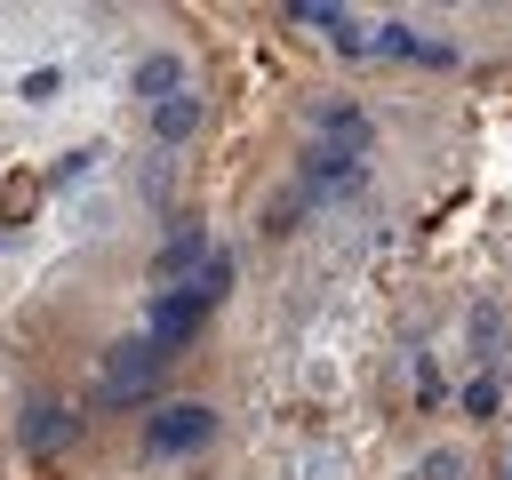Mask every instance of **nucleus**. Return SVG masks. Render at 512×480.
Listing matches in <instances>:
<instances>
[{
	"label": "nucleus",
	"mask_w": 512,
	"mask_h": 480,
	"mask_svg": "<svg viewBox=\"0 0 512 480\" xmlns=\"http://www.w3.org/2000/svg\"><path fill=\"white\" fill-rule=\"evenodd\" d=\"M64 432H72V416H64V408H48V400H40L32 416H24V440H32V448H56Z\"/></svg>",
	"instance_id": "9"
},
{
	"label": "nucleus",
	"mask_w": 512,
	"mask_h": 480,
	"mask_svg": "<svg viewBox=\"0 0 512 480\" xmlns=\"http://www.w3.org/2000/svg\"><path fill=\"white\" fill-rule=\"evenodd\" d=\"M136 96L160 112L168 96H184V64H176V56H144V64H136Z\"/></svg>",
	"instance_id": "4"
},
{
	"label": "nucleus",
	"mask_w": 512,
	"mask_h": 480,
	"mask_svg": "<svg viewBox=\"0 0 512 480\" xmlns=\"http://www.w3.org/2000/svg\"><path fill=\"white\" fill-rule=\"evenodd\" d=\"M200 256H216L200 232H176L168 248H160V280H176V272H200Z\"/></svg>",
	"instance_id": "7"
},
{
	"label": "nucleus",
	"mask_w": 512,
	"mask_h": 480,
	"mask_svg": "<svg viewBox=\"0 0 512 480\" xmlns=\"http://www.w3.org/2000/svg\"><path fill=\"white\" fill-rule=\"evenodd\" d=\"M496 480H512V456H504V472H496Z\"/></svg>",
	"instance_id": "13"
},
{
	"label": "nucleus",
	"mask_w": 512,
	"mask_h": 480,
	"mask_svg": "<svg viewBox=\"0 0 512 480\" xmlns=\"http://www.w3.org/2000/svg\"><path fill=\"white\" fill-rule=\"evenodd\" d=\"M464 408H472V416H488V408H496V384H488V376H480V384H464Z\"/></svg>",
	"instance_id": "12"
},
{
	"label": "nucleus",
	"mask_w": 512,
	"mask_h": 480,
	"mask_svg": "<svg viewBox=\"0 0 512 480\" xmlns=\"http://www.w3.org/2000/svg\"><path fill=\"white\" fill-rule=\"evenodd\" d=\"M200 312H208L200 296H184V288H168V296L152 304V328H144V336H152L160 352H176V344H192V336H200Z\"/></svg>",
	"instance_id": "3"
},
{
	"label": "nucleus",
	"mask_w": 512,
	"mask_h": 480,
	"mask_svg": "<svg viewBox=\"0 0 512 480\" xmlns=\"http://www.w3.org/2000/svg\"><path fill=\"white\" fill-rule=\"evenodd\" d=\"M152 128H160V136H168V144H184V136H192V128H200V96H168V104H160V112H152Z\"/></svg>",
	"instance_id": "6"
},
{
	"label": "nucleus",
	"mask_w": 512,
	"mask_h": 480,
	"mask_svg": "<svg viewBox=\"0 0 512 480\" xmlns=\"http://www.w3.org/2000/svg\"><path fill=\"white\" fill-rule=\"evenodd\" d=\"M168 360H176V352H160L152 336H120V344L104 352V384H96V400H104V408H128V400L160 392Z\"/></svg>",
	"instance_id": "1"
},
{
	"label": "nucleus",
	"mask_w": 512,
	"mask_h": 480,
	"mask_svg": "<svg viewBox=\"0 0 512 480\" xmlns=\"http://www.w3.org/2000/svg\"><path fill=\"white\" fill-rule=\"evenodd\" d=\"M424 480H464V456H448V448H432V456H424Z\"/></svg>",
	"instance_id": "10"
},
{
	"label": "nucleus",
	"mask_w": 512,
	"mask_h": 480,
	"mask_svg": "<svg viewBox=\"0 0 512 480\" xmlns=\"http://www.w3.org/2000/svg\"><path fill=\"white\" fill-rule=\"evenodd\" d=\"M216 432V408H200V400H168L152 424H144V448L152 456H184V448H200Z\"/></svg>",
	"instance_id": "2"
},
{
	"label": "nucleus",
	"mask_w": 512,
	"mask_h": 480,
	"mask_svg": "<svg viewBox=\"0 0 512 480\" xmlns=\"http://www.w3.org/2000/svg\"><path fill=\"white\" fill-rule=\"evenodd\" d=\"M16 96H24V104H48V96H56V72H24V88H16Z\"/></svg>",
	"instance_id": "11"
},
{
	"label": "nucleus",
	"mask_w": 512,
	"mask_h": 480,
	"mask_svg": "<svg viewBox=\"0 0 512 480\" xmlns=\"http://www.w3.org/2000/svg\"><path fill=\"white\" fill-rule=\"evenodd\" d=\"M288 16L312 24V32H328V40H344V48H360V32H344V8H336V0H296Z\"/></svg>",
	"instance_id": "5"
},
{
	"label": "nucleus",
	"mask_w": 512,
	"mask_h": 480,
	"mask_svg": "<svg viewBox=\"0 0 512 480\" xmlns=\"http://www.w3.org/2000/svg\"><path fill=\"white\" fill-rule=\"evenodd\" d=\"M224 280H232V256L216 248V256H208V264H200V272L184 280V296H200V304H216V296H224Z\"/></svg>",
	"instance_id": "8"
}]
</instances>
